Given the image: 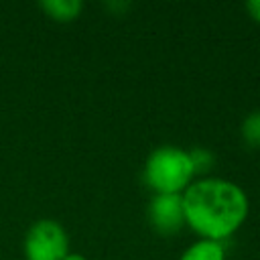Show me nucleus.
<instances>
[{
    "mask_svg": "<svg viewBox=\"0 0 260 260\" xmlns=\"http://www.w3.org/2000/svg\"><path fill=\"white\" fill-rule=\"evenodd\" d=\"M22 252L26 260H63L69 252V238L55 219H37L24 234Z\"/></svg>",
    "mask_w": 260,
    "mask_h": 260,
    "instance_id": "3",
    "label": "nucleus"
},
{
    "mask_svg": "<svg viewBox=\"0 0 260 260\" xmlns=\"http://www.w3.org/2000/svg\"><path fill=\"white\" fill-rule=\"evenodd\" d=\"M63 260H87V258L83 254H79V252H67V256Z\"/></svg>",
    "mask_w": 260,
    "mask_h": 260,
    "instance_id": "10",
    "label": "nucleus"
},
{
    "mask_svg": "<svg viewBox=\"0 0 260 260\" xmlns=\"http://www.w3.org/2000/svg\"><path fill=\"white\" fill-rule=\"evenodd\" d=\"M246 10H248V14H250L256 22H260V0H250V2H246Z\"/></svg>",
    "mask_w": 260,
    "mask_h": 260,
    "instance_id": "9",
    "label": "nucleus"
},
{
    "mask_svg": "<svg viewBox=\"0 0 260 260\" xmlns=\"http://www.w3.org/2000/svg\"><path fill=\"white\" fill-rule=\"evenodd\" d=\"M146 215L152 230L162 236H173L181 232V228L185 225L181 195H152Z\"/></svg>",
    "mask_w": 260,
    "mask_h": 260,
    "instance_id": "4",
    "label": "nucleus"
},
{
    "mask_svg": "<svg viewBox=\"0 0 260 260\" xmlns=\"http://www.w3.org/2000/svg\"><path fill=\"white\" fill-rule=\"evenodd\" d=\"M240 134L248 146L260 148V110H254L244 118L240 126Z\"/></svg>",
    "mask_w": 260,
    "mask_h": 260,
    "instance_id": "7",
    "label": "nucleus"
},
{
    "mask_svg": "<svg viewBox=\"0 0 260 260\" xmlns=\"http://www.w3.org/2000/svg\"><path fill=\"white\" fill-rule=\"evenodd\" d=\"M185 225L203 240L225 242L234 236L248 217L246 191L228 179L201 177L195 179L183 193Z\"/></svg>",
    "mask_w": 260,
    "mask_h": 260,
    "instance_id": "1",
    "label": "nucleus"
},
{
    "mask_svg": "<svg viewBox=\"0 0 260 260\" xmlns=\"http://www.w3.org/2000/svg\"><path fill=\"white\" fill-rule=\"evenodd\" d=\"M39 8L55 22H73L81 10V0H43L39 2Z\"/></svg>",
    "mask_w": 260,
    "mask_h": 260,
    "instance_id": "5",
    "label": "nucleus"
},
{
    "mask_svg": "<svg viewBox=\"0 0 260 260\" xmlns=\"http://www.w3.org/2000/svg\"><path fill=\"white\" fill-rule=\"evenodd\" d=\"M189 156H191V165H193L195 175H205L207 171H211V167L215 162V154L209 148H203V146L191 148Z\"/></svg>",
    "mask_w": 260,
    "mask_h": 260,
    "instance_id": "8",
    "label": "nucleus"
},
{
    "mask_svg": "<svg viewBox=\"0 0 260 260\" xmlns=\"http://www.w3.org/2000/svg\"><path fill=\"white\" fill-rule=\"evenodd\" d=\"M179 260H225V244L199 238L181 254Z\"/></svg>",
    "mask_w": 260,
    "mask_h": 260,
    "instance_id": "6",
    "label": "nucleus"
},
{
    "mask_svg": "<svg viewBox=\"0 0 260 260\" xmlns=\"http://www.w3.org/2000/svg\"><path fill=\"white\" fill-rule=\"evenodd\" d=\"M142 179L154 195H181L195 181L189 150L169 144L154 148L144 160Z\"/></svg>",
    "mask_w": 260,
    "mask_h": 260,
    "instance_id": "2",
    "label": "nucleus"
}]
</instances>
